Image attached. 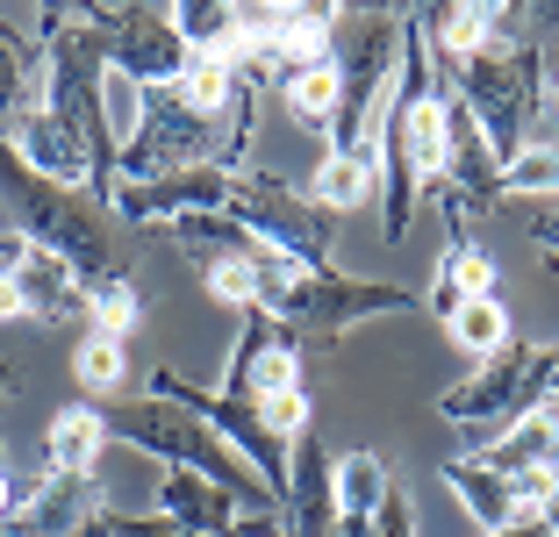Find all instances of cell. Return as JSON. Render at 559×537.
<instances>
[{
	"instance_id": "cell-1",
	"label": "cell",
	"mask_w": 559,
	"mask_h": 537,
	"mask_svg": "<svg viewBox=\"0 0 559 537\" xmlns=\"http://www.w3.org/2000/svg\"><path fill=\"white\" fill-rule=\"evenodd\" d=\"M402 72H395V94L373 122V144H380V229L388 244H402L416 223V208L430 201V187H444V86L438 58H430V29H424V8H402Z\"/></svg>"
},
{
	"instance_id": "cell-2",
	"label": "cell",
	"mask_w": 559,
	"mask_h": 537,
	"mask_svg": "<svg viewBox=\"0 0 559 537\" xmlns=\"http://www.w3.org/2000/svg\"><path fill=\"white\" fill-rule=\"evenodd\" d=\"M0 201H8V215H15L22 237H29L36 251H50V259H66L86 287L122 279L116 208H108L100 194H86V187H58V179H44L15 144H8V130H0Z\"/></svg>"
},
{
	"instance_id": "cell-3",
	"label": "cell",
	"mask_w": 559,
	"mask_h": 537,
	"mask_svg": "<svg viewBox=\"0 0 559 537\" xmlns=\"http://www.w3.org/2000/svg\"><path fill=\"white\" fill-rule=\"evenodd\" d=\"M100 423H108V438H116V444L158 458V473H201V480H215L223 494L245 502V516H273V509H280L273 488H265L259 473H251L230 444L201 423L194 408L158 402V394H116V402H100Z\"/></svg>"
},
{
	"instance_id": "cell-4",
	"label": "cell",
	"mask_w": 559,
	"mask_h": 537,
	"mask_svg": "<svg viewBox=\"0 0 559 537\" xmlns=\"http://www.w3.org/2000/svg\"><path fill=\"white\" fill-rule=\"evenodd\" d=\"M444 86L466 100V115L480 122V136L495 144V158L510 165L516 151L538 136V108H545V86L559 80V58L552 44H516V50H480V58H460V65H438Z\"/></svg>"
},
{
	"instance_id": "cell-5",
	"label": "cell",
	"mask_w": 559,
	"mask_h": 537,
	"mask_svg": "<svg viewBox=\"0 0 559 537\" xmlns=\"http://www.w3.org/2000/svg\"><path fill=\"white\" fill-rule=\"evenodd\" d=\"M402 8H345V29H337V122H330V151H359L373 144V122L395 94L402 72Z\"/></svg>"
},
{
	"instance_id": "cell-6",
	"label": "cell",
	"mask_w": 559,
	"mask_h": 537,
	"mask_svg": "<svg viewBox=\"0 0 559 537\" xmlns=\"http://www.w3.org/2000/svg\"><path fill=\"white\" fill-rule=\"evenodd\" d=\"M545 380H552V344H531L516 337L502 358H488V366H474V373L460 380V387L438 394V416L444 423H460L466 452H480V444L510 438L524 416H538V408H552V394H545Z\"/></svg>"
},
{
	"instance_id": "cell-7",
	"label": "cell",
	"mask_w": 559,
	"mask_h": 537,
	"mask_svg": "<svg viewBox=\"0 0 559 537\" xmlns=\"http://www.w3.org/2000/svg\"><path fill=\"white\" fill-rule=\"evenodd\" d=\"M223 215L245 223L265 251H287V259L316 265V273H323L330 251H337V215H323L301 187H287L280 172H259V165L230 172V208Z\"/></svg>"
},
{
	"instance_id": "cell-8",
	"label": "cell",
	"mask_w": 559,
	"mask_h": 537,
	"mask_svg": "<svg viewBox=\"0 0 559 537\" xmlns=\"http://www.w3.org/2000/svg\"><path fill=\"white\" fill-rule=\"evenodd\" d=\"M86 29H94L100 58H108V72H122L130 86H180V72L194 65V50L180 44V29H173V8H144V0H80Z\"/></svg>"
},
{
	"instance_id": "cell-9",
	"label": "cell",
	"mask_w": 559,
	"mask_h": 537,
	"mask_svg": "<svg viewBox=\"0 0 559 537\" xmlns=\"http://www.w3.org/2000/svg\"><path fill=\"white\" fill-rule=\"evenodd\" d=\"M424 309V294H409L402 279H359V273H337V265H323V273H301V287L280 301V323L295 330L301 344L323 337H352L359 323H373V315H416Z\"/></svg>"
},
{
	"instance_id": "cell-10",
	"label": "cell",
	"mask_w": 559,
	"mask_h": 537,
	"mask_svg": "<svg viewBox=\"0 0 559 537\" xmlns=\"http://www.w3.org/2000/svg\"><path fill=\"white\" fill-rule=\"evenodd\" d=\"M287 387H301V337L280 323V315L251 309L245 330H237V344H230V366H223V387L215 394L259 408V402H273V394H287Z\"/></svg>"
},
{
	"instance_id": "cell-11",
	"label": "cell",
	"mask_w": 559,
	"mask_h": 537,
	"mask_svg": "<svg viewBox=\"0 0 559 537\" xmlns=\"http://www.w3.org/2000/svg\"><path fill=\"white\" fill-rule=\"evenodd\" d=\"M116 223H187V215H223L230 208V172H215V165H194V172H165V179H116V194H108Z\"/></svg>"
},
{
	"instance_id": "cell-12",
	"label": "cell",
	"mask_w": 559,
	"mask_h": 537,
	"mask_svg": "<svg viewBox=\"0 0 559 537\" xmlns=\"http://www.w3.org/2000/svg\"><path fill=\"white\" fill-rule=\"evenodd\" d=\"M100 509L108 494L94 473H36L15 494V516L0 523V537H94Z\"/></svg>"
},
{
	"instance_id": "cell-13",
	"label": "cell",
	"mask_w": 559,
	"mask_h": 537,
	"mask_svg": "<svg viewBox=\"0 0 559 537\" xmlns=\"http://www.w3.org/2000/svg\"><path fill=\"white\" fill-rule=\"evenodd\" d=\"M50 94V58L44 36L22 29L15 8H0V130H22Z\"/></svg>"
},
{
	"instance_id": "cell-14",
	"label": "cell",
	"mask_w": 559,
	"mask_h": 537,
	"mask_svg": "<svg viewBox=\"0 0 559 537\" xmlns=\"http://www.w3.org/2000/svg\"><path fill=\"white\" fill-rule=\"evenodd\" d=\"M330 473H337V458H330V444L309 430V438L295 444V473H287V509H280L295 537H337L345 509H337V480H330Z\"/></svg>"
},
{
	"instance_id": "cell-15",
	"label": "cell",
	"mask_w": 559,
	"mask_h": 537,
	"mask_svg": "<svg viewBox=\"0 0 559 537\" xmlns=\"http://www.w3.org/2000/svg\"><path fill=\"white\" fill-rule=\"evenodd\" d=\"M438 480H444L452 494H460L466 509H474L480 530H510V523H538V516H545V509L531 502V494L516 488V480H502L495 466H480L474 452H452V458L438 466Z\"/></svg>"
},
{
	"instance_id": "cell-16",
	"label": "cell",
	"mask_w": 559,
	"mask_h": 537,
	"mask_svg": "<svg viewBox=\"0 0 559 537\" xmlns=\"http://www.w3.org/2000/svg\"><path fill=\"white\" fill-rule=\"evenodd\" d=\"M158 516H173L180 530H201V537H237V523H245V502L237 494H223L215 480H201V473H158Z\"/></svg>"
},
{
	"instance_id": "cell-17",
	"label": "cell",
	"mask_w": 559,
	"mask_h": 537,
	"mask_svg": "<svg viewBox=\"0 0 559 537\" xmlns=\"http://www.w3.org/2000/svg\"><path fill=\"white\" fill-rule=\"evenodd\" d=\"M15 287L29 301V323H72V315L86 323V279L66 259H50V251L29 244V259L15 265Z\"/></svg>"
},
{
	"instance_id": "cell-18",
	"label": "cell",
	"mask_w": 559,
	"mask_h": 537,
	"mask_svg": "<svg viewBox=\"0 0 559 537\" xmlns=\"http://www.w3.org/2000/svg\"><path fill=\"white\" fill-rule=\"evenodd\" d=\"M337 29H345V8H273V72L330 65Z\"/></svg>"
},
{
	"instance_id": "cell-19",
	"label": "cell",
	"mask_w": 559,
	"mask_h": 537,
	"mask_svg": "<svg viewBox=\"0 0 559 537\" xmlns=\"http://www.w3.org/2000/svg\"><path fill=\"white\" fill-rule=\"evenodd\" d=\"M380 194V144H359V151H330L309 179V201L323 215H352L359 201Z\"/></svg>"
},
{
	"instance_id": "cell-20",
	"label": "cell",
	"mask_w": 559,
	"mask_h": 537,
	"mask_svg": "<svg viewBox=\"0 0 559 537\" xmlns=\"http://www.w3.org/2000/svg\"><path fill=\"white\" fill-rule=\"evenodd\" d=\"M100 444H108V423H100V402H72L50 416L44 430V473H94Z\"/></svg>"
},
{
	"instance_id": "cell-21",
	"label": "cell",
	"mask_w": 559,
	"mask_h": 537,
	"mask_svg": "<svg viewBox=\"0 0 559 537\" xmlns=\"http://www.w3.org/2000/svg\"><path fill=\"white\" fill-rule=\"evenodd\" d=\"M330 480H337V509H345V516L373 523V516H380V502L395 494L402 473L388 466L380 452H337V473H330Z\"/></svg>"
},
{
	"instance_id": "cell-22",
	"label": "cell",
	"mask_w": 559,
	"mask_h": 537,
	"mask_svg": "<svg viewBox=\"0 0 559 537\" xmlns=\"http://www.w3.org/2000/svg\"><path fill=\"white\" fill-rule=\"evenodd\" d=\"M280 100L309 136L330 144V122H337V65H301V72H280Z\"/></svg>"
},
{
	"instance_id": "cell-23",
	"label": "cell",
	"mask_w": 559,
	"mask_h": 537,
	"mask_svg": "<svg viewBox=\"0 0 559 537\" xmlns=\"http://www.w3.org/2000/svg\"><path fill=\"white\" fill-rule=\"evenodd\" d=\"M452 344H460V351H474L480 366H488V358H502V351L516 344L510 301H502V294H480V301H466V309L452 315Z\"/></svg>"
},
{
	"instance_id": "cell-24",
	"label": "cell",
	"mask_w": 559,
	"mask_h": 537,
	"mask_svg": "<svg viewBox=\"0 0 559 537\" xmlns=\"http://www.w3.org/2000/svg\"><path fill=\"white\" fill-rule=\"evenodd\" d=\"M72 380L86 387V402H116L122 380H130V344H122V337H100V330H86L80 351H72Z\"/></svg>"
},
{
	"instance_id": "cell-25",
	"label": "cell",
	"mask_w": 559,
	"mask_h": 537,
	"mask_svg": "<svg viewBox=\"0 0 559 537\" xmlns=\"http://www.w3.org/2000/svg\"><path fill=\"white\" fill-rule=\"evenodd\" d=\"M502 201H559V136H531L502 165Z\"/></svg>"
},
{
	"instance_id": "cell-26",
	"label": "cell",
	"mask_w": 559,
	"mask_h": 537,
	"mask_svg": "<svg viewBox=\"0 0 559 537\" xmlns=\"http://www.w3.org/2000/svg\"><path fill=\"white\" fill-rule=\"evenodd\" d=\"M173 29H180V44L201 50V58H230V50H237V8L180 0V8H173ZM230 65H237V58H230Z\"/></svg>"
},
{
	"instance_id": "cell-27",
	"label": "cell",
	"mask_w": 559,
	"mask_h": 537,
	"mask_svg": "<svg viewBox=\"0 0 559 537\" xmlns=\"http://www.w3.org/2000/svg\"><path fill=\"white\" fill-rule=\"evenodd\" d=\"M136 323H144V287H136L130 273L108 279V287H86V330H100V337H122V344H130Z\"/></svg>"
},
{
	"instance_id": "cell-28",
	"label": "cell",
	"mask_w": 559,
	"mask_h": 537,
	"mask_svg": "<svg viewBox=\"0 0 559 537\" xmlns=\"http://www.w3.org/2000/svg\"><path fill=\"white\" fill-rule=\"evenodd\" d=\"M438 279H444V287H460L466 301H480V294H502V265H495L488 251L474 244V237H466V244H444Z\"/></svg>"
},
{
	"instance_id": "cell-29",
	"label": "cell",
	"mask_w": 559,
	"mask_h": 537,
	"mask_svg": "<svg viewBox=\"0 0 559 537\" xmlns=\"http://www.w3.org/2000/svg\"><path fill=\"white\" fill-rule=\"evenodd\" d=\"M201 287H209L215 301H230L237 315H251V309H259V259H223V265H209V273H201Z\"/></svg>"
},
{
	"instance_id": "cell-30",
	"label": "cell",
	"mask_w": 559,
	"mask_h": 537,
	"mask_svg": "<svg viewBox=\"0 0 559 537\" xmlns=\"http://www.w3.org/2000/svg\"><path fill=\"white\" fill-rule=\"evenodd\" d=\"M100 537H201V530H180L173 516H130V509H100Z\"/></svg>"
},
{
	"instance_id": "cell-31",
	"label": "cell",
	"mask_w": 559,
	"mask_h": 537,
	"mask_svg": "<svg viewBox=\"0 0 559 537\" xmlns=\"http://www.w3.org/2000/svg\"><path fill=\"white\" fill-rule=\"evenodd\" d=\"M373 537H416V509H409V488L395 480V494L380 502V516H373Z\"/></svg>"
},
{
	"instance_id": "cell-32",
	"label": "cell",
	"mask_w": 559,
	"mask_h": 537,
	"mask_svg": "<svg viewBox=\"0 0 559 537\" xmlns=\"http://www.w3.org/2000/svg\"><path fill=\"white\" fill-rule=\"evenodd\" d=\"M531 244H538L545 259L559 265V215H531Z\"/></svg>"
},
{
	"instance_id": "cell-33",
	"label": "cell",
	"mask_w": 559,
	"mask_h": 537,
	"mask_svg": "<svg viewBox=\"0 0 559 537\" xmlns=\"http://www.w3.org/2000/svg\"><path fill=\"white\" fill-rule=\"evenodd\" d=\"M0 323H29V301H22V287H15V273L0 279Z\"/></svg>"
},
{
	"instance_id": "cell-34",
	"label": "cell",
	"mask_w": 559,
	"mask_h": 537,
	"mask_svg": "<svg viewBox=\"0 0 559 537\" xmlns=\"http://www.w3.org/2000/svg\"><path fill=\"white\" fill-rule=\"evenodd\" d=\"M480 537H552L545 523H510V530H480Z\"/></svg>"
},
{
	"instance_id": "cell-35",
	"label": "cell",
	"mask_w": 559,
	"mask_h": 537,
	"mask_svg": "<svg viewBox=\"0 0 559 537\" xmlns=\"http://www.w3.org/2000/svg\"><path fill=\"white\" fill-rule=\"evenodd\" d=\"M15 516V480H8V473H0V523Z\"/></svg>"
},
{
	"instance_id": "cell-36",
	"label": "cell",
	"mask_w": 559,
	"mask_h": 537,
	"mask_svg": "<svg viewBox=\"0 0 559 537\" xmlns=\"http://www.w3.org/2000/svg\"><path fill=\"white\" fill-rule=\"evenodd\" d=\"M15 394V358H0V402Z\"/></svg>"
},
{
	"instance_id": "cell-37",
	"label": "cell",
	"mask_w": 559,
	"mask_h": 537,
	"mask_svg": "<svg viewBox=\"0 0 559 537\" xmlns=\"http://www.w3.org/2000/svg\"><path fill=\"white\" fill-rule=\"evenodd\" d=\"M545 394H552V402H559V344H552V380H545Z\"/></svg>"
},
{
	"instance_id": "cell-38",
	"label": "cell",
	"mask_w": 559,
	"mask_h": 537,
	"mask_svg": "<svg viewBox=\"0 0 559 537\" xmlns=\"http://www.w3.org/2000/svg\"><path fill=\"white\" fill-rule=\"evenodd\" d=\"M0 473H8V438H0Z\"/></svg>"
},
{
	"instance_id": "cell-39",
	"label": "cell",
	"mask_w": 559,
	"mask_h": 537,
	"mask_svg": "<svg viewBox=\"0 0 559 537\" xmlns=\"http://www.w3.org/2000/svg\"><path fill=\"white\" fill-rule=\"evenodd\" d=\"M94 537H100V523H94Z\"/></svg>"
}]
</instances>
